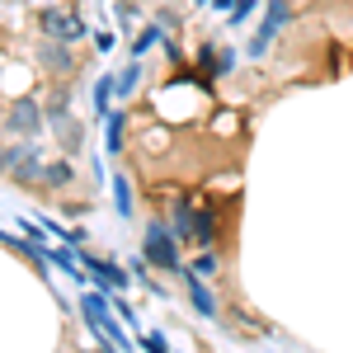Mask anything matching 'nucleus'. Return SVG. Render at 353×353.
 Segmentation results:
<instances>
[{
  "label": "nucleus",
  "mask_w": 353,
  "mask_h": 353,
  "mask_svg": "<svg viewBox=\"0 0 353 353\" xmlns=\"http://www.w3.org/2000/svg\"><path fill=\"white\" fill-rule=\"evenodd\" d=\"M141 254H146V264H156V269L184 273V264H179V236H174V226H165V221H146V231H141Z\"/></svg>",
  "instance_id": "f257e3e1"
},
{
  "label": "nucleus",
  "mask_w": 353,
  "mask_h": 353,
  "mask_svg": "<svg viewBox=\"0 0 353 353\" xmlns=\"http://www.w3.org/2000/svg\"><path fill=\"white\" fill-rule=\"evenodd\" d=\"M81 311H85V321H90V330H94L109 349H132V339L118 330V321H109V297H104V292H81Z\"/></svg>",
  "instance_id": "f03ea898"
},
{
  "label": "nucleus",
  "mask_w": 353,
  "mask_h": 353,
  "mask_svg": "<svg viewBox=\"0 0 353 353\" xmlns=\"http://www.w3.org/2000/svg\"><path fill=\"white\" fill-rule=\"evenodd\" d=\"M0 174H14L19 184H43V156L33 141H19V146H5L0 151Z\"/></svg>",
  "instance_id": "7ed1b4c3"
},
{
  "label": "nucleus",
  "mask_w": 353,
  "mask_h": 353,
  "mask_svg": "<svg viewBox=\"0 0 353 353\" xmlns=\"http://www.w3.org/2000/svg\"><path fill=\"white\" fill-rule=\"evenodd\" d=\"M38 28H43L48 38H61V43H81L85 33H90L85 19L71 5H43V10H38Z\"/></svg>",
  "instance_id": "20e7f679"
},
{
  "label": "nucleus",
  "mask_w": 353,
  "mask_h": 353,
  "mask_svg": "<svg viewBox=\"0 0 353 353\" xmlns=\"http://www.w3.org/2000/svg\"><path fill=\"white\" fill-rule=\"evenodd\" d=\"M43 123H48V104H38L33 94L14 99V104L5 109V132H14V137H33Z\"/></svg>",
  "instance_id": "39448f33"
},
{
  "label": "nucleus",
  "mask_w": 353,
  "mask_h": 353,
  "mask_svg": "<svg viewBox=\"0 0 353 353\" xmlns=\"http://www.w3.org/2000/svg\"><path fill=\"white\" fill-rule=\"evenodd\" d=\"M179 278H184V288H189V301H193V311H198V316H208V321H212V316H217V297H212V288H208V283H203V273L184 269V273H179Z\"/></svg>",
  "instance_id": "423d86ee"
},
{
  "label": "nucleus",
  "mask_w": 353,
  "mask_h": 353,
  "mask_svg": "<svg viewBox=\"0 0 353 353\" xmlns=\"http://www.w3.org/2000/svg\"><path fill=\"white\" fill-rule=\"evenodd\" d=\"M81 264L94 273V278H99L104 288H113V292H123V288L132 283V273H123L118 264H109V259H90V254H81Z\"/></svg>",
  "instance_id": "0eeeda50"
},
{
  "label": "nucleus",
  "mask_w": 353,
  "mask_h": 353,
  "mask_svg": "<svg viewBox=\"0 0 353 353\" xmlns=\"http://www.w3.org/2000/svg\"><path fill=\"white\" fill-rule=\"evenodd\" d=\"M48 123H52V132L61 137V146H66V151H81L85 128H76V118H66V113H48Z\"/></svg>",
  "instance_id": "6e6552de"
},
{
  "label": "nucleus",
  "mask_w": 353,
  "mask_h": 353,
  "mask_svg": "<svg viewBox=\"0 0 353 353\" xmlns=\"http://www.w3.org/2000/svg\"><path fill=\"white\" fill-rule=\"evenodd\" d=\"M38 61H43L48 71H71V61H76V57L66 52V43H61V38H52V48H43Z\"/></svg>",
  "instance_id": "1a4fd4ad"
},
{
  "label": "nucleus",
  "mask_w": 353,
  "mask_h": 353,
  "mask_svg": "<svg viewBox=\"0 0 353 353\" xmlns=\"http://www.w3.org/2000/svg\"><path fill=\"white\" fill-rule=\"evenodd\" d=\"M193 241H198V245H212V241H217V221H212L208 208H193Z\"/></svg>",
  "instance_id": "9d476101"
},
{
  "label": "nucleus",
  "mask_w": 353,
  "mask_h": 353,
  "mask_svg": "<svg viewBox=\"0 0 353 353\" xmlns=\"http://www.w3.org/2000/svg\"><path fill=\"white\" fill-rule=\"evenodd\" d=\"M113 208H118V217H132V184H128V174H113Z\"/></svg>",
  "instance_id": "9b49d317"
},
{
  "label": "nucleus",
  "mask_w": 353,
  "mask_h": 353,
  "mask_svg": "<svg viewBox=\"0 0 353 353\" xmlns=\"http://www.w3.org/2000/svg\"><path fill=\"white\" fill-rule=\"evenodd\" d=\"M288 19H292V10H288V5H283V0H269V14H264V24H259V33H278V28L288 24Z\"/></svg>",
  "instance_id": "f8f14e48"
},
{
  "label": "nucleus",
  "mask_w": 353,
  "mask_h": 353,
  "mask_svg": "<svg viewBox=\"0 0 353 353\" xmlns=\"http://www.w3.org/2000/svg\"><path fill=\"white\" fill-rule=\"evenodd\" d=\"M151 48H170V38H165L161 28H141V33H137V43H132V57H146Z\"/></svg>",
  "instance_id": "ddd939ff"
},
{
  "label": "nucleus",
  "mask_w": 353,
  "mask_h": 353,
  "mask_svg": "<svg viewBox=\"0 0 353 353\" xmlns=\"http://www.w3.org/2000/svg\"><path fill=\"white\" fill-rule=\"evenodd\" d=\"M71 161H52V165H43V184H52V189H61V184H71Z\"/></svg>",
  "instance_id": "4468645a"
},
{
  "label": "nucleus",
  "mask_w": 353,
  "mask_h": 353,
  "mask_svg": "<svg viewBox=\"0 0 353 353\" xmlns=\"http://www.w3.org/2000/svg\"><path fill=\"white\" fill-rule=\"evenodd\" d=\"M137 81H141V66H128V71H123V76H113V90H118V99H123V94H132L137 90Z\"/></svg>",
  "instance_id": "2eb2a0df"
},
{
  "label": "nucleus",
  "mask_w": 353,
  "mask_h": 353,
  "mask_svg": "<svg viewBox=\"0 0 353 353\" xmlns=\"http://www.w3.org/2000/svg\"><path fill=\"white\" fill-rule=\"evenodd\" d=\"M113 94H118V90H113V76H104V81L94 85V109L104 113V118H109V104H113Z\"/></svg>",
  "instance_id": "dca6fc26"
},
{
  "label": "nucleus",
  "mask_w": 353,
  "mask_h": 353,
  "mask_svg": "<svg viewBox=\"0 0 353 353\" xmlns=\"http://www.w3.org/2000/svg\"><path fill=\"white\" fill-rule=\"evenodd\" d=\"M123 123H128L123 113H109V156L123 151Z\"/></svg>",
  "instance_id": "f3484780"
},
{
  "label": "nucleus",
  "mask_w": 353,
  "mask_h": 353,
  "mask_svg": "<svg viewBox=\"0 0 353 353\" xmlns=\"http://www.w3.org/2000/svg\"><path fill=\"white\" fill-rule=\"evenodd\" d=\"M48 254H52V264H61V269L81 283V264H76V254H71V250H48Z\"/></svg>",
  "instance_id": "a211bd4d"
},
{
  "label": "nucleus",
  "mask_w": 353,
  "mask_h": 353,
  "mask_svg": "<svg viewBox=\"0 0 353 353\" xmlns=\"http://www.w3.org/2000/svg\"><path fill=\"white\" fill-rule=\"evenodd\" d=\"M189 269H193V273H203V278H208V273H217V254H212V250H203V254L193 259Z\"/></svg>",
  "instance_id": "6ab92c4d"
},
{
  "label": "nucleus",
  "mask_w": 353,
  "mask_h": 353,
  "mask_svg": "<svg viewBox=\"0 0 353 353\" xmlns=\"http://www.w3.org/2000/svg\"><path fill=\"white\" fill-rule=\"evenodd\" d=\"M141 349L161 353V349H165V334H161V330H151V334H141Z\"/></svg>",
  "instance_id": "aec40b11"
},
{
  "label": "nucleus",
  "mask_w": 353,
  "mask_h": 353,
  "mask_svg": "<svg viewBox=\"0 0 353 353\" xmlns=\"http://www.w3.org/2000/svg\"><path fill=\"white\" fill-rule=\"evenodd\" d=\"M269 43H273L269 33H254V43H250V57H264V52H269Z\"/></svg>",
  "instance_id": "412c9836"
},
{
  "label": "nucleus",
  "mask_w": 353,
  "mask_h": 353,
  "mask_svg": "<svg viewBox=\"0 0 353 353\" xmlns=\"http://www.w3.org/2000/svg\"><path fill=\"white\" fill-rule=\"evenodd\" d=\"M113 306H118V316H123V321H137V311H132V306H128L123 297H113Z\"/></svg>",
  "instance_id": "4be33fe9"
},
{
  "label": "nucleus",
  "mask_w": 353,
  "mask_h": 353,
  "mask_svg": "<svg viewBox=\"0 0 353 353\" xmlns=\"http://www.w3.org/2000/svg\"><path fill=\"white\" fill-rule=\"evenodd\" d=\"M212 5H217L221 14H236V10H241V0H212Z\"/></svg>",
  "instance_id": "5701e85b"
}]
</instances>
